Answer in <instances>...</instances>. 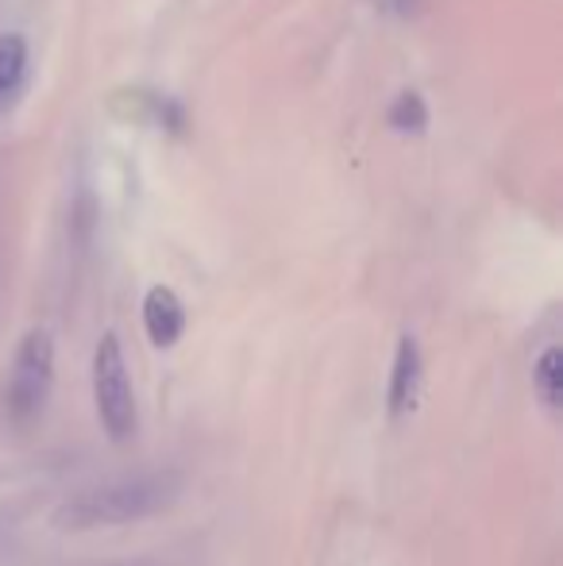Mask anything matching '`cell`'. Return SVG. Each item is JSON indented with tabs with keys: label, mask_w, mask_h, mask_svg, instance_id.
Segmentation results:
<instances>
[{
	"label": "cell",
	"mask_w": 563,
	"mask_h": 566,
	"mask_svg": "<svg viewBox=\"0 0 563 566\" xmlns=\"http://www.w3.org/2000/svg\"><path fill=\"white\" fill-rule=\"evenodd\" d=\"M178 474H139L124 478L113 485H97V490L82 493V497L66 501L59 509L62 528H97V524H128L155 516L178 501Z\"/></svg>",
	"instance_id": "obj_1"
},
{
	"label": "cell",
	"mask_w": 563,
	"mask_h": 566,
	"mask_svg": "<svg viewBox=\"0 0 563 566\" xmlns=\"http://www.w3.org/2000/svg\"><path fill=\"white\" fill-rule=\"evenodd\" d=\"M93 401H97L108 440L128 443L132 432H136V397H132V378L128 366H124L121 339L113 332L101 336L97 350H93Z\"/></svg>",
	"instance_id": "obj_2"
},
{
	"label": "cell",
	"mask_w": 563,
	"mask_h": 566,
	"mask_svg": "<svg viewBox=\"0 0 563 566\" xmlns=\"http://www.w3.org/2000/svg\"><path fill=\"white\" fill-rule=\"evenodd\" d=\"M54 381V339L46 328H31L12 358L8 374V417L35 420Z\"/></svg>",
	"instance_id": "obj_3"
},
{
	"label": "cell",
	"mask_w": 563,
	"mask_h": 566,
	"mask_svg": "<svg viewBox=\"0 0 563 566\" xmlns=\"http://www.w3.org/2000/svg\"><path fill=\"white\" fill-rule=\"evenodd\" d=\"M417 394H421V347H417L414 336H402L390 370V389H386V412H390V420H402L406 412H414Z\"/></svg>",
	"instance_id": "obj_4"
},
{
	"label": "cell",
	"mask_w": 563,
	"mask_h": 566,
	"mask_svg": "<svg viewBox=\"0 0 563 566\" xmlns=\"http://www.w3.org/2000/svg\"><path fill=\"white\" fill-rule=\"evenodd\" d=\"M143 328L155 347H174L186 332V308H181L178 293L166 290V285H155L143 301Z\"/></svg>",
	"instance_id": "obj_5"
},
{
	"label": "cell",
	"mask_w": 563,
	"mask_h": 566,
	"mask_svg": "<svg viewBox=\"0 0 563 566\" xmlns=\"http://www.w3.org/2000/svg\"><path fill=\"white\" fill-rule=\"evenodd\" d=\"M560 347H549L541 358H536V370H533V386H536V401L544 405L549 417H560L563 409V378H560Z\"/></svg>",
	"instance_id": "obj_6"
},
{
	"label": "cell",
	"mask_w": 563,
	"mask_h": 566,
	"mask_svg": "<svg viewBox=\"0 0 563 566\" xmlns=\"http://www.w3.org/2000/svg\"><path fill=\"white\" fill-rule=\"evenodd\" d=\"M23 70H28V43H23V35L8 31V35H0V105L12 101V93L20 90Z\"/></svg>",
	"instance_id": "obj_7"
},
{
	"label": "cell",
	"mask_w": 563,
	"mask_h": 566,
	"mask_svg": "<svg viewBox=\"0 0 563 566\" xmlns=\"http://www.w3.org/2000/svg\"><path fill=\"white\" fill-rule=\"evenodd\" d=\"M390 124L402 127V132H421L428 124V113H425V101L417 93H402L390 108Z\"/></svg>",
	"instance_id": "obj_8"
}]
</instances>
